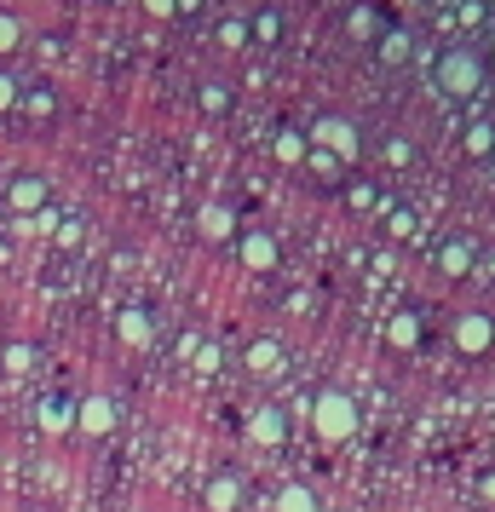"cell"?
<instances>
[{"mask_svg": "<svg viewBox=\"0 0 495 512\" xmlns=\"http://www.w3.org/2000/svg\"><path fill=\"white\" fill-rule=\"evenodd\" d=\"M484 75H490V64L472 47H455V52L438 58V87H444L449 98H478L484 93Z\"/></svg>", "mask_w": 495, "mask_h": 512, "instance_id": "1", "label": "cell"}, {"mask_svg": "<svg viewBox=\"0 0 495 512\" xmlns=\"http://www.w3.org/2000/svg\"><path fill=\"white\" fill-rule=\"evenodd\" d=\"M455 346L467 351V357H484L495 346V317L490 311H467L461 323H455Z\"/></svg>", "mask_w": 495, "mask_h": 512, "instance_id": "2", "label": "cell"}, {"mask_svg": "<svg viewBox=\"0 0 495 512\" xmlns=\"http://www.w3.org/2000/svg\"><path fill=\"white\" fill-rule=\"evenodd\" d=\"M352 426H357V409L346 397H329V403H323V432H329V438H346Z\"/></svg>", "mask_w": 495, "mask_h": 512, "instance_id": "3", "label": "cell"}, {"mask_svg": "<svg viewBox=\"0 0 495 512\" xmlns=\"http://www.w3.org/2000/svg\"><path fill=\"white\" fill-rule=\"evenodd\" d=\"M467 156H495V121H472L467 127Z\"/></svg>", "mask_w": 495, "mask_h": 512, "instance_id": "4", "label": "cell"}, {"mask_svg": "<svg viewBox=\"0 0 495 512\" xmlns=\"http://www.w3.org/2000/svg\"><path fill=\"white\" fill-rule=\"evenodd\" d=\"M317 133H323L329 144H340V150H357V127H346V121H323Z\"/></svg>", "mask_w": 495, "mask_h": 512, "instance_id": "5", "label": "cell"}, {"mask_svg": "<svg viewBox=\"0 0 495 512\" xmlns=\"http://www.w3.org/2000/svg\"><path fill=\"white\" fill-rule=\"evenodd\" d=\"M438 259H444V271H467L472 248H467V242H444V254H438Z\"/></svg>", "mask_w": 495, "mask_h": 512, "instance_id": "6", "label": "cell"}, {"mask_svg": "<svg viewBox=\"0 0 495 512\" xmlns=\"http://www.w3.org/2000/svg\"><path fill=\"white\" fill-rule=\"evenodd\" d=\"M392 340H403V346H415V340H421V323H415V317H403V323H392Z\"/></svg>", "mask_w": 495, "mask_h": 512, "instance_id": "7", "label": "cell"}, {"mask_svg": "<svg viewBox=\"0 0 495 512\" xmlns=\"http://www.w3.org/2000/svg\"><path fill=\"white\" fill-rule=\"evenodd\" d=\"M288 512H311V495H300V489H294V495H288Z\"/></svg>", "mask_w": 495, "mask_h": 512, "instance_id": "8", "label": "cell"}, {"mask_svg": "<svg viewBox=\"0 0 495 512\" xmlns=\"http://www.w3.org/2000/svg\"><path fill=\"white\" fill-rule=\"evenodd\" d=\"M484 495H490V501H495V472H490V478H484Z\"/></svg>", "mask_w": 495, "mask_h": 512, "instance_id": "9", "label": "cell"}, {"mask_svg": "<svg viewBox=\"0 0 495 512\" xmlns=\"http://www.w3.org/2000/svg\"><path fill=\"white\" fill-rule=\"evenodd\" d=\"M490 70H495V41H490Z\"/></svg>", "mask_w": 495, "mask_h": 512, "instance_id": "10", "label": "cell"}]
</instances>
